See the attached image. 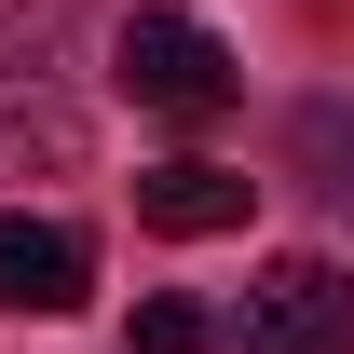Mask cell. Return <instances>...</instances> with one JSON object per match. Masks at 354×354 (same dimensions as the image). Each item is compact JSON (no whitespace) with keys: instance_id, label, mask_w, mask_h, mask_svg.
Here are the masks:
<instances>
[{"instance_id":"cell-1","label":"cell","mask_w":354,"mask_h":354,"mask_svg":"<svg viewBox=\"0 0 354 354\" xmlns=\"http://www.w3.org/2000/svg\"><path fill=\"white\" fill-rule=\"evenodd\" d=\"M218 354H354V272L341 259H272L232 300Z\"/></svg>"},{"instance_id":"cell-2","label":"cell","mask_w":354,"mask_h":354,"mask_svg":"<svg viewBox=\"0 0 354 354\" xmlns=\"http://www.w3.org/2000/svg\"><path fill=\"white\" fill-rule=\"evenodd\" d=\"M109 68H123V95L164 109V123H218V109H232V41L191 28V14H123Z\"/></svg>"},{"instance_id":"cell-3","label":"cell","mask_w":354,"mask_h":354,"mask_svg":"<svg viewBox=\"0 0 354 354\" xmlns=\"http://www.w3.org/2000/svg\"><path fill=\"white\" fill-rule=\"evenodd\" d=\"M68 300H95V245L68 218L0 205V313H68Z\"/></svg>"},{"instance_id":"cell-4","label":"cell","mask_w":354,"mask_h":354,"mask_svg":"<svg viewBox=\"0 0 354 354\" xmlns=\"http://www.w3.org/2000/svg\"><path fill=\"white\" fill-rule=\"evenodd\" d=\"M82 164V109L41 82V55H0V177H68Z\"/></svg>"},{"instance_id":"cell-5","label":"cell","mask_w":354,"mask_h":354,"mask_svg":"<svg viewBox=\"0 0 354 354\" xmlns=\"http://www.w3.org/2000/svg\"><path fill=\"white\" fill-rule=\"evenodd\" d=\"M136 232H164V245L245 232V177H232V164H150V177H136Z\"/></svg>"},{"instance_id":"cell-6","label":"cell","mask_w":354,"mask_h":354,"mask_svg":"<svg viewBox=\"0 0 354 354\" xmlns=\"http://www.w3.org/2000/svg\"><path fill=\"white\" fill-rule=\"evenodd\" d=\"M286 150H300V177L327 205H354V109L341 95H300V109H286Z\"/></svg>"},{"instance_id":"cell-7","label":"cell","mask_w":354,"mask_h":354,"mask_svg":"<svg viewBox=\"0 0 354 354\" xmlns=\"http://www.w3.org/2000/svg\"><path fill=\"white\" fill-rule=\"evenodd\" d=\"M205 341H218V313L164 286V300H136V341H123V354H205Z\"/></svg>"},{"instance_id":"cell-8","label":"cell","mask_w":354,"mask_h":354,"mask_svg":"<svg viewBox=\"0 0 354 354\" xmlns=\"http://www.w3.org/2000/svg\"><path fill=\"white\" fill-rule=\"evenodd\" d=\"M82 0H0V55H55Z\"/></svg>"}]
</instances>
